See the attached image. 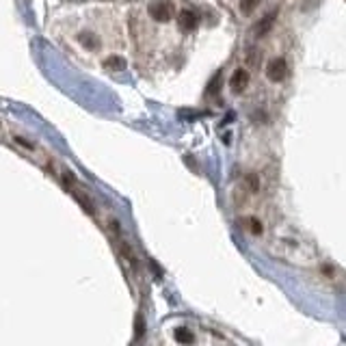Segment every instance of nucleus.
<instances>
[{"label":"nucleus","mask_w":346,"mask_h":346,"mask_svg":"<svg viewBox=\"0 0 346 346\" xmlns=\"http://www.w3.org/2000/svg\"><path fill=\"white\" fill-rule=\"evenodd\" d=\"M148 11L156 22H169L173 17V5H171V0H152Z\"/></svg>","instance_id":"nucleus-1"},{"label":"nucleus","mask_w":346,"mask_h":346,"mask_svg":"<svg viewBox=\"0 0 346 346\" xmlns=\"http://www.w3.org/2000/svg\"><path fill=\"white\" fill-rule=\"evenodd\" d=\"M286 71H288V65H286L284 59H272V61H268V65H266V76H268V80L281 82V80L286 78Z\"/></svg>","instance_id":"nucleus-2"},{"label":"nucleus","mask_w":346,"mask_h":346,"mask_svg":"<svg viewBox=\"0 0 346 346\" xmlns=\"http://www.w3.org/2000/svg\"><path fill=\"white\" fill-rule=\"evenodd\" d=\"M177 26H180L184 33H193L197 28V15L191 9H184V11H180V15H177Z\"/></svg>","instance_id":"nucleus-3"},{"label":"nucleus","mask_w":346,"mask_h":346,"mask_svg":"<svg viewBox=\"0 0 346 346\" xmlns=\"http://www.w3.org/2000/svg\"><path fill=\"white\" fill-rule=\"evenodd\" d=\"M249 85V74H247V69H236L232 78H229V87H232L236 93H243V89H247Z\"/></svg>","instance_id":"nucleus-4"},{"label":"nucleus","mask_w":346,"mask_h":346,"mask_svg":"<svg viewBox=\"0 0 346 346\" xmlns=\"http://www.w3.org/2000/svg\"><path fill=\"white\" fill-rule=\"evenodd\" d=\"M275 20H277V11H270L268 15H264V17H262L260 22L256 24V35H258V37L266 35L268 30L272 28V22H275Z\"/></svg>","instance_id":"nucleus-5"},{"label":"nucleus","mask_w":346,"mask_h":346,"mask_svg":"<svg viewBox=\"0 0 346 346\" xmlns=\"http://www.w3.org/2000/svg\"><path fill=\"white\" fill-rule=\"evenodd\" d=\"M173 335H175V340L180 342V344H193V342H195L193 331H191V329H186V327H177Z\"/></svg>","instance_id":"nucleus-6"},{"label":"nucleus","mask_w":346,"mask_h":346,"mask_svg":"<svg viewBox=\"0 0 346 346\" xmlns=\"http://www.w3.org/2000/svg\"><path fill=\"white\" fill-rule=\"evenodd\" d=\"M80 44L85 46L87 50H98V46H100V44H98V39L93 37L91 33H80Z\"/></svg>","instance_id":"nucleus-7"},{"label":"nucleus","mask_w":346,"mask_h":346,"mask_svg":"<svg viewBox=\"0 0 346 346\" xmlns=\"http://www.w3.org/2000/svg\"><path fill=\"white\" fill-rule=\"evenodd\" d=\"M104 67H108V69H123L125 67V61L121 57H108L106 61H104Z\"/></svg>","instance_id":"nucleus-8"},{"label":"nucleus","mask_w":346,"mask_h":346,"mask_svg":"<svg viewBox=\"0 0 346 346\" xmlns=\"http://www.w3.org/2000/svg\"><path fill=\"white\" fill-rule=\"evenodd\" d=\"M258 5H260V0H240V11H243L245 15H249V13L256 11Z\"/></svg>","instance_id":"nucleus-9"},{"label":"nucleus","mask_w":346,"mask_h":346,"mask_svg":"<svg viewBox=\"0 0 346 346\" xmlns=\"http://www.w3.org/2000/svg\"><path fill=\"white\" fill-rule=\"evenodd\" d=\"M134 335H136V338H143V335H145V318L141 316V314L134 320Z\"/></svg>","instance_id":"nucleus-10"},{"label":"nucleus","mask_w":346,"mask_h":346,"mask_svg":"<svg viewBox=\"0 0 346 346\" xmlns=\"http://www.w3.org/2000/svg\"><path fill=\"white\" fill-rule=\"evenodd\" d=\"M74 195H76V199H78V202H80V206H82V208H85V210H87L89 214H93V204H91V199H89V197H85V195H82V193H78V191H76Z\"/></svg>","instance_id":"nucleus-11"},{"label":"nucleus","mask_w":346,"mask_h":346,"mask_svg":"<svg viewBox=\"0 0 346 346\" xmlns=\"http://www.w3.org/2000/svg\"><path fill=\"white\" fill-rule=\"evenodd\" d=\"M218 85H221V74L214 76V80L210 82V87H208V93H210V96H216V93H218Z\"/></svg>","instance_id":"nucleus-12"},{"label":"nucleus","mask_w":346,"mask_h":346,"mask_svg":"<svg viewBox=\"0 0 346 346\" xmlns=\"http://www.w3.org/2000/svg\"><path fill=\"white\" fill-rule=\"evenodd\" d=\"M249 227L253 234H262V223L258 221V218H249Z\"/></svg>","instance_id":"nucleus-13"},{"label":"nucleus","mask_w":346,"mask_h":346,"mask_svg":"<svg viewBox=\"0 0 346 346\" xmlns=\"http://www.w3.org/2000/svg\"><path fill=\"white\" fill-rule=\"evenodd\" d=\"M247 182H249V188L251 191H258V186H260V180H258V175H247Z\"/></svg>","instance_id":"nucleus-14"}]
</instances>
